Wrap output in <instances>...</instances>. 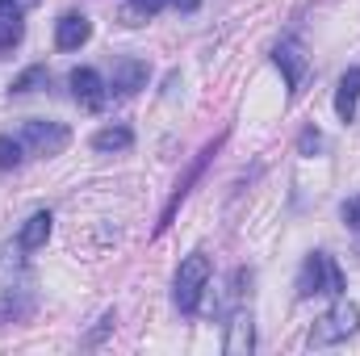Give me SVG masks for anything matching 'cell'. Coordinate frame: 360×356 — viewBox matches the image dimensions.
<instances>
[{
    "label": "cell",
    "instance_id": "obj_8",
    "mask_svg": "<svg viewBox=\"0 0 360 356\" xmlns=\"http://www.w3.org/2000/svg\"><path fill=\"white\" fill-rule=\"evenodd\" d=\"M89 38H92V21L84 13L59 17V25H55V46H59V51H80Z\"/></svg>",
    "mask_w": 360,
    "mask_h": 356
},
{
    "label": "cell",
    "instance_id": "obj_2",
    "mask_svg": "<svg viewBox=\"0 0 360 356\" xmlns=\"http://www.w3.org/2000/svg\"><path fill=\"white\" fill-rule=\"evenodd\" d=\"M210 256L205 252H193V256H184L176 268V285H172V298H176V306L184 314H193L197 306H201V293H205V285H210Z\"/></svg>",
    "mask_w": 360,
    "mask_h": 356
},
{
    "label": "cell",
    "instance_id": "obj_9",
    "mask_svg": "<svg viewBox=\"0 0 360 356\" xmlns=\"http://www.w3.org/2000/svg\"><path fill=\"white\" fill-rule=\"evenodd\" d=\"M226 356H248L256 348V323H252V314L248 310H235L231 314V331H226Z\"/></svg>",
    "mask_w": 360,
    "mask_h": 356
},
{
    "label": "cell",
    "instance_id": "obj_3",
    "mask_svg": "<svg viewBox=\"0 0 360 356\" xmlns=\"http://www.w3.org/2000/svg\"><path fill=\"white\" fill-rule=\"evenodd\" d=\"M314 293H327V298H340L344 293V272H340V265L327 252L306 256L302 276H297V298H314Z\"/></svg>",
    "mask_w": 360,
    "mask_h": 356
},
{
    "label": "cell",
    "instance_id": "obj_16",
    "mask_svg": "<svg viewBox=\"0 0 360 356\" xmlns=\"http://www.w3.org/2000/svg\"><path fill=\"white\" fill-rule=\"evenodd\" d=\"M21 34H25V21H21V17H13V21H0V55H8V51L21 42Z\"/></svg>",
    "mask_w": 360,
    "mask_h": 356
},
{
    "label": "cell",
    "instance_id": "obj_10",
    "mask_svg": "<svg viewBox=\"0 0 360 356\" xmlns=\"http://www.w3.org/2000/svg\"><path fill=\"white\" fill-rule=\"evenodd\" d=\"M51 210H38V214H30L25 218V227H21V235H17V243L25 248V252H38L46 239H51Z\"/></svg>",
    "mask_w": 360,
    "mask_h": 356
},
{
    "label": "cell",
    "instance_id": "obj_17",
    "mask_svg": "<svg viewBox=\"0 0 360 356\" xmlns=\"http://www.w3.org/2000/svg\"><path fill=\"white\" fill-rule=\"evenodd\" d=\"M30 0H0V21H13V17H25Z\"/></svg>",
    "mask_w": 360,
    "mask_h": 356
},
{
    "label": "cell",
    "instance_id": "obj_15",
    "mask_svg": "<svg viewBox=\"0 0 360 356\" xmlns=\"http://www.w3.org/2000/svg\"><path fill=\"white\" fill-rule=\"evenodd\" d=\"M21 151H25V143H21V139H13V134H0V168H4V172H8V168H17V164L25 160Z\"/></svg>",
    "mask_w": 360,
    "mask_h": 356
},
{
    "label": "cell",
    "instance_id": "obj_6",
    "mask_svg": "<svg viewBox=\"0 0 360 356\" xmlns=\"http://www.w3.org/2000/svg\"><path fill=\"white\" fill-rule=\"evenodd\" d=\"M272 63L285 72L289 96H297V92H302V80H306V68H310V59L302 55V46H297V42H281V46H276V55H272Z\"/></svg>",
    "mask_w": 360,
    "mask_h": 356
},
{
    "label": "cell",
    "instance_id": "obj_11",
    "mask_svg": "<svg viewBox=\"0 0 360 356\" xmlns=\"http://www.w3.org/2000/svg\"><path fill=\"white\" fill-rule=\"evenodd\" d=\"M356 105H360V68H348L344 80H340V92H335V113L344 122L356 117Z\"/></svg>",
    "mask_w": 360,
    "mask_h": 356
},
{
    "label": "cell",
    "instance_id": "obj_12",
    "mask_svg": "<svg viewBox=\"0 0 360 356\" xmlns=\"http://www.w3.org/2000/svg\"><path fill=\"white\" fill-rule=\"evenodd\" d=\"M92 147H96L101 155L130 151V147H134V130H130V126H105V130H96V134H92Z\"/></svg>",
    "mask_w": 360,
    "mask_h": 356
},
{
    "label": "cell",
    "instance_id": "obj_20",
    "mask_svg": "<svg viewBox=\"0 0 360 356\" xmlns=\"http://www.w3.org/2000/svg\"><path fill=\"white\" fill-rule=\"evenodd\" d=\"M168 4H176L180 13H197V4H201V0H168Z\"/></svg>",
    "mask_w": 360,
    "mask_h": 356
},
{
    "label": "cell",
    "instance_id": "obj_13",
    "mask_svg": "<svg viewBox=\"0 0 360 356\" xmlns=\"http://www.w3.org/2000/svg\"><path fill=\"white\" fill-rule=\"evenodd\" d=\"M164 4H168V0H126L122 21H126V25H143V21H147V17H155Z\"/></svg>",
    "mask_w": 360,
    "mask_h": 356
},
{
    "label": "cell",
    "instance_id": "obj_5",
    "mask_svg": "<svg viewBox=\"0 0 360 356\" xmlns=\"http://www.w3.org/2000/svg\"><path fill=\"white\" fill-rule=\"evenodd\" d=\"M68 84H72V96H76V105H80V109H89V113H96V109L105 105V96H109L105 80H101L92 68H76Z\"/></svg>",
    "mask_w": 360,
    "mask_h": 356
},
{
    "label": "cell",
    "instance_id": "obj_4",
    "mask_svg": "<svg viewBox=\"0 0 360 356\" xmlns=\"http://www.w3.org/2000/svg\"><path fill=\"white\" fill-rule=\"evenodd\" d=\"M21 143H25L34 155H63L68 143H72V130H68L63 122H42V117H34V122L21 126Z\"/></svg>",
    "mask_w": 360,
    "mask_h": 356
},
{
    "label": "cell",
    "instance_id": "obj_14",
    "mask_svg": "<svg viewBox=\"0 0 360 356\" xmlns=\"http://www.w3.org/2000/svg\"><path fill=\"white\" fill-rule=\"evenodd\" d=\"M38 84H46V68H42V63H38V68H25V72L8 84V92H13V96H25V92H34Z\"/></svg>",
    "mask_w": 360,
    "mask_h": 356
},
{
    "label": "cell",
    "instance_id": "obj_18",
    "mask_svg": "<svg viewBox=\"0 0 360 356\" xmlns=\"http://www.w3.org/2000/svg\"><path fill=\"white\" fill-rule=\"evenodd\" d=\"M344 222H348L352 231H360V197H348V201H344Z\"/></svg>",
    "mask_w": 360,
    "mask_h": 356
},
{
    "label": "cell",
    "instance_id": "obj_19",
    "mask_svg": "<svg viewBox=\"0 0 360 356\" xmlns=\"http://www.w3.org/2000/svg\"><path fill=\"white\" fill-rule=\"evenodd\" d=\"M310 147H319V130H306L302 134V151H310Z\"/></svg>",
    "mask_w": 360,
    "mask_h": 356
},
{
    "label": "cell",
    "instance_id": "obj_7",
    "mask_svg": "<svg viewBox=\"0 0 360 356\" xmlns=\"http://www.w3.org/2000/svg\"><path fill=\"white\" fill-rule=\"evenodd\" d=\"M109 89H113V96H134L139 89H147V63L143 59H117Z\"/></svg>",
    "mask_w": 360,
    "mask_h": 356
},
{
    "label": "cell",
    "instance_id": "obj_1",
    "mask_svg": "<svg viewBox=\"0 0 360 356\" xmlns=\"http://www.w3.org/2000/svg\"><path fill=\"white\" fill-rule=\"evenodd\" d=\"M360 331V306L340 298L314 327H310V348H331V344H344L348 336Z\"/></svg>",
    "mask_w": 360,
    "mask_h": 356
}]
</instances>
